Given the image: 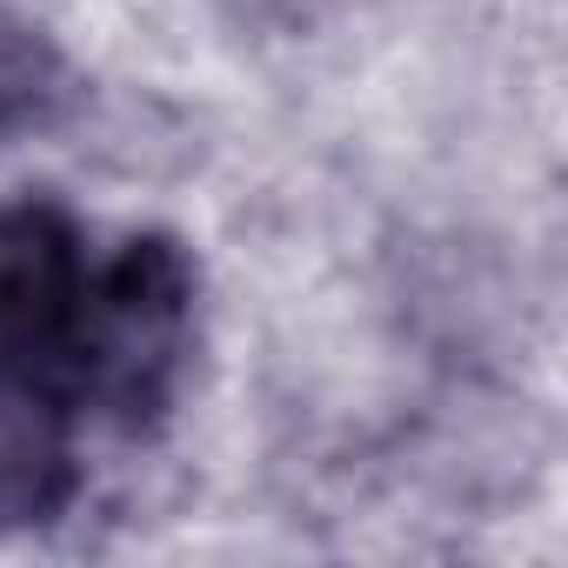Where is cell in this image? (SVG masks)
<instances>
[{
  "mask_svg": "<svg viewBox=\"0 0 568 568\" xmlns=\"http://www.w3.org/2000/svg\"><path fill=\"white\" fill-rule=\"evenodd\" d=\"M194 335V261L174 234L128 241L94 267L88 335L74 362V408H108L114 422H148L168 408Z\"/></svg>",
  "mask_w": 568,
  "mask_h": 568,
  "instance_id": "cell-1",
  "label": "cell"
},
{
  "mask_svg": "<svg viewBox=\"0 0 568 568\" xmlns=\"http://www.w3.org/2000/svg\"><path fill=\"white\" fill-rule=\"evenodd\" d=\"M94 302V254L61 201H0V375L74 408V362Z\"/></svg>",
  "mask_w": 568,
  "mask_h": 568,
  "instance_id": "cell-2",
  "label": "cell"
},
{
  "mask_svg": "<svg viewBox=\"0 0 568 568\" xmlns=\"http://www.w3.org/2000/svg\"><path fill=\"white\" fill-rule=\"evenodd\" d=\"M74 408L41 382L0 375V528H48L81 488Z\"/></svg>",
  "mask_w": 568,
  "mask_h": 568,
  "instance_id": "cell-3",
  "label": "cell"
},
{
  "mask_svg": "<svg viewBox=\"0 0 568 568\" xmlns=\"http://www.w3.org/2000/svg\"><path fill=\"white\" fill-rule=\"evenodd\" d=\"M54 94H61V54H54V41L28 14L0 8V141L34 128L54 108Z\"/></svg>",
  "mask_w": 568,
  "mask_h": 568,
  "instance_id": "cell-4",
  "label": "cell"
}]
</instances>
